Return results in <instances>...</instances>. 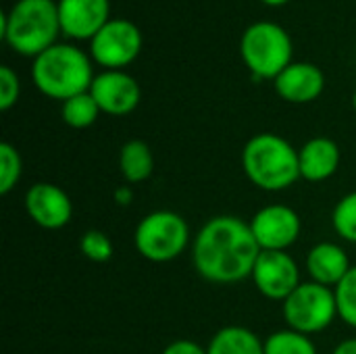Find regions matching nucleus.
Returning a JSON list of instances; mask_svg holds the SVG:
<instances>
[{
  "label": "nucleus",
  "instance_id": "f257e3e1",
  "mask_svg": "<svg viewBox=\"0 0 356 354\" xmlns=\"http://www.w3.org/2000/svg\"><path fill=\"white\" fill-rule=\"evenodd\" d=\"M261 246L246 223L234 215L211 217L192 242L196 273L219 286L238 284L252 275Z\"/></svg>",
  "mask_w": 356,
  "mask_h": 354
},
{
  "label": "nucleus",
  "instance_id": "f03ea898",
  "mask_svg": "<svg viewBox=\"0 0 356 354\" xmlns=\"http://www.w3.org/2000/svg\"><path fill=\"white\" fill-rule=\"evenodd\" d=\"M31 77L44 96L65 102L77 94L90 92L96 75L92 58L79 46L56 42L33 58Z\"/></svg>",
  "mask_w": 356,
  "mask_h": 354
},
{
  "label": "nucleus",
  "instance_id": "7ed1b4c3",
  "mask_svg": "<svg viewBox=\"0 0 356 354\" xmlns=\"http://www.w3.org/2000/svg\"><path fill=\"white\" fill-rule=\"evenodd\" d=\"M60 33L56 0H17L2 13L0 35L10 50L35 58L56 44Z\"/></svg>",
  "mask_w": 356,
  "mask_h": 354
},
{
  "label": "nucleus",
  "instance_id": "20e7f679",
  "mask_svg": "<svg viewBox=\"0 0 356 354\" xmlns=\"http://www.w3.org/2000/svg\"><path fill=\"white\" fill-rule=\"evenodd\" d=\"M242 169L259 190L282 192L300 179L298 150L277 134H257L244 144Z\"/></svg>",
  "mask_w": 356,
  "mask_h": 354
},
{
  "label": "nucleus",
  "instance_id": "39448f33",
  "mask_svg": "<svg viewBox=\"0 0 356 354\" xmlns=\"http://www.w3.org/2000/svg\"><path fill=\"white\" fill-rule=\"evenodd\" d=\"M292 38L275 21H254L240 38V56L246 69L259 79H275L292 65Z\"/></svg>",
  "mask_w": 356,
  "mask_h": 354
},
{
  "label": "nucleus",
  "instance_id": "423d86ee",
  "mask_svg": "<svg viewBox=\"0 0 356 354\" xmlns=\"http://www.w3.org/2000/svg\"><path fill=\"white\" fill-rule=\"evenodd\" d=\"M134 244L146 261L169 263L188 248L190 227L175 211H152L136 225Z\"/></svg>",
  "mask_w": 356,
  "mask_h": 354
},
{
  "label": "nucleus",
  "instance_id": "0eeeda50",
  "mask_svg": "<svg viewBox=\"0 0 356 354\" xmlns=\"http://www.w3.org/2000/svg\"><path fill=\"white\" fill-rule=\"evenodd\" d=\"M284 319L290 330L313 336L327 330L338 317L334 288L317 282H302L284 303Z\"/></svg>",
  "mask_w": 356,
  "mask_h": 354
},
{
  "label": "nucleus",
  "instance_id": "6e6552de",
  "mask_svg": "<svg viewBox=\"0 0 356 354\" xmlns=\"http://www.w3.org/2000/svg\"><path fill=\"white\" fill-rule=\"evenodd\" d=\"M142 31L129 19H111L92 40L90 56L104 71H123L142 52Z\"/></svg>",
  "mask_w": 356,
  "mask_h": 354
},
{
  "label": "nucleus",
  "instance_id": "1a4fd4ad",
  "mask_svg": "<svg viewBox=\"0 0 356 354\" xmlns=\"http://www.w3.org/2000/svg\"><path fill=\"white\" fill-rule=\"evenodd\" d=\"M250 277L265 298L282 303L302 284L298 263L286 250H261Z\"/></svg>",
  "mask_w": 356,
  "mask_h": 354
},
{
  "label": "nucleus",
  "instance_id": "9d476101",
  "mask_svg": "<svg viewBox=\"0 0 356 354\" xmlns=\"http://www.w3.org/2000/svg\"><path fill=\"white\" fill-rule=\"evenodd\" d=\"M250 230L261 250H288L300 236V215L286 204H267L250 219Z\"/></svg>",
  "mask_w": 356,
  "mask_h": 354
},
{
  "label": "nucleus",
  "instance_id": "9b49d317",
  "mask_svg": "<svg viewBox=\"0 0 356 354\" xmlns=\"http://www.w3.org/2000/svg\"><path fill=\"white\" fill-rule=\"evenodd\" d=\"M100 113L113 117H125L134 113L142 100V90L136 77L125 71H102L90 86Z\"/></svg>",
  "mask_w": 356,
  "mask_h": 354
},
{
  "label": "nucleus",
  "instance_id": "f8f14e48",
  "mask_svg": "<svg viewBox=\"0 0 356 354\" xmlns=\"http://www.w3.org/2000/svg\"><path fill=\"white\" fill-rule=\"evenodd\" d=\"M25 211L29 219L44 230H60L73 217V202L69 194L50 182H38L25 192Z\"/></svg>",
  "mask_w": 356,
  "mask_h": 354
},
{
  "label": "nucleus",
  "instance_id": "ddd939ff",
  "mask_svg": "<svg viewBox=\"0 0 356 354\" xmlns=\"http://www.w3.org/2000/svg\"><path fill=\"white\" fill-rule=\"evenodd\" d=\"M60 33L69 40H92L111 21V0H56Z\"/></svg>",
  "mask_w": 356,
  "mask_h": 354
},
{
  "label": "nucleus",
  "instance_id": "4468645a",
  "mask_svg": "<svg viewBox=\"0 0 356 354\" xmlns=\"http://www.w3.org/2000/svg\"><path fill=\"white\" fill-rule=\"evenodd\" d=\"M273 88L277 96L292 104H309L317 100L325 90L323 71L309 61H296L288 65L275 79Z\"/></svg>",
  "mask_w": 356,
  "mask_h": 354
},
{
  "label": "nucleus",
  "instance_id": "2eb2a0df",
  "mask_svg": "<svg viewBox=\"0 0 356 354\" xmlns=\"http://www.w3.org/2000/svg\"><path fill=\"white\" fill-rule=\"evenodd\" d=\"M353 269L346 250L334 242H319L307 255V271L311 282H317L327 288H336L346 273Z\"/></svg>",
  "mask_w": 356,
  "mask_h": 354
},
{
  "label": "nucleus",
  "instance_id": "dca6fc26",
  "mask_svg": "<svg viewBox=\"0 0 356 354\" xmlns=\"http://www.w3.org/2000/svg\"><path fill=\"white\" fill-rule=\"evenodd\" d=\"M300 177L307 182H325L340 167V148L332 138L317 136L298 150Z\"/></svg>",
  "mask_w": 356,
  "mask_h": 354
},
{
  "label": "nucleus",
  "instance_id": "f3484780",
  "mask_svg": "<svg viewBox=\"0 0 356 354\" xmlns=\"http://www.w3.org/2000/svg\"><path fill=\"white\" fill-rule=\"evenodd\" d=\"M209 354H265V342L248 328H221L207 346Z\"/></svg>",
  "mask_w": 356,
  "mask_h": 354
},
{
  "label": "nucleus",
  "instance_id": "a211bd4d",
  "mask_svg": "<svg viewBox=\"0 0 356 354\" xmlns=\"http://www.w3.org/2000/svg\"><path fill=\"white\" fill-rule=\"evenodd\" d=\"M119 169L127 184H142L154 171V156L144 140H129L119 152Z\"/></svg>",
  "mask_w": 356,
  "mask_h": 354
},
{
  "label": "nucleus",
  "instance_id": "6ab92c4d",
  "mask_svg": "<svg viewBox=\"0 0 356 354\" xmlns=\"http://www.w3.org/2000/svg\"><path fill=\"white\" fill-rule=\"evenodd\" d=\"M98 115H100V108L90 92L77 94L60 104V117L73 129H86L94 125Z\"/></svg>",
  "mask_w": 356,
  "mask_h": 354
},
{
  "label": "nucleus",
  "instance_id": "aec40b11",
  "mask_svg": "<svg viewBox=\"0 0 356 354\" xmlns=\"http://www.w3.org/2000/svg\"><path fill=\"white\" fill-rule=\"evenodd\" d=\"M265 354H317L311 336L296 330H277L265 340Z\"/></svg>",
  "mask_w": 356,
  "mask_h": 354
},
{
  "label": "nucleus",
  "instance_id": "412c9836",
  "mask_svg": "<svg viewBox=\"0 0 356 354\" xmlns=\"http://www.w3.org/2000/svg\"><path fill=\"white\" fill-rule=\"evenodd\" d=\"M332 225L342 240L356 244V190L340 198L332 213Z\"/></svg>",
  "mask_w": 356,
  "mask_h": 354
},
{
  "label": "nucleus",
  "instance_id": "4be33fe9",
  "mask_svg": "<svg viewBox=\"0 0 356 354\" xmlns=\"http://www.w3.org/2000/svg\"><path fill=\"white\" fill-rule=\"evenodd\" d=\"M336 305H338V319L356 330V265L346 273V277L334 288Z\"/></svg>",
  "mask_w": 356,
  "mask_h": 354
},
{
  "label": "nucleus",
  "instance_id": "5701e85b",
  "mask_svg": "<svg viewBox=\"0 0 356 354\" xmlns=\"http://www.w3.org/2000/svg\"><path fill=\"white\" fill-rule=\"evenodd\" d=\"M21 175H23V161L19 150L13 144L2 142L0 144V194H8L10 190H15Z\"/></svg>",
  "mask_w": 356,
  "mask_h": 354
},
{
  "label": "nucleus",
  "instance_id": "b1692460",
  "mask_svg": "<svg viewBox=\"0 0 356 354\" xmlns=\"http://www.w3.org/2000/svg\"><path fill=\"white\" fill-rule=\"evenodd\" d=\"M79 250L94 263H106L113 257V240L100 230H90L81 236Z\"/></svg>",
  "mask_w": 356,
  "mask_h": 354
},
{
  "label": "nucleus",
  "instance_id": "393cba45",
  "mask_svg": "<svg viewBox=\"0 0 356 354\" xmlns=\"http://www.w3.org/2000/svg\"><path fill=\"white\" fill-rule=\"evenodd\" d=\"M21 94V81L10 67H0V111H10Z\"/></svg>",
  "mask_w": 356,
  "mask_h": 354
},
{
  "label": "nucleus",
  "instance_id": "a878e982",
  "mask_svg": "<svg viewBox=\"0 0 356 354\" xmlns=\"http://www.w3.org/2000/svg\"><path fill=\"white\" fill-rule=\"evenodd\" d=\"M161 354H209L207 348H202L198 342L194 340H175L171 342Z\"/></svg>",
  "mask_w": 356,
  "mask_h": 354
},
{
  "label": "nucleus",
  "instance_id": "bb28decb",
  "mask_svg": "<svg viewBox=\"0 0 356 354\" xmlns=\"http://www.w3.org/2000/svg\"><path fill=\"white\" fill-rule=\"evenodd\" d=\"M334 354H356V338H348L336 346Z\"/></svg>",
  "mask_w": 356,
  "mask_h": 354
},
{
  "label": "nucleus",
  "instance_id": "cd10ccee",
  "mask_svg": "<svg viewBox=\"0 0 356 354\" xmlns=\"http://www.w3.org/2000/svg\"><path fill=\"white\" fill-rule=\"evenodd\" d=\"M131 196H134V194H131V190H129L127 186H125V188H119V190L115 192V200L121 202V204H129Z\"/></svg>",
  "mask_w": 356,
  "mask_h": 354
},
{
  "label": "nucleus",
  "instance_id": "c85d7f7f",
  "mask_svg": "<svg viewBox=\"0 0 356 354\" xmlns=\"http://www.w3.org/2000/svg\"><path fill=\"white\" fill-rule=\"evenodd\" d=\"M261 2L267 6H282V4H288L290 0H261Z\"/></svg>",
  "mask_w": 356,
  "mask_h": 354
},
{
  "label": "nucleus",
  "instance_id": "c756f323",
  "mask_svg": "<svg viewBox=\"0 0 356 354\" xmlns=\"http://www.w3.org/2000/svg\"><path fill=\"white\" fill-rule=\"evenodd\" d=\"M353 106H355V111H356V92H355V96H353Z\"/></svg>",
  "mask_w": 356,
  "mask_h": 354
}]
</instances>
